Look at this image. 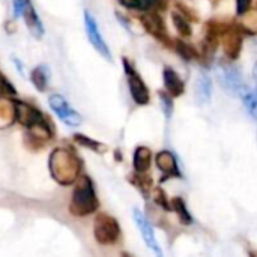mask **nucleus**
Wrapping results in <instances>:
<instances>
[{
  "label": "nucleus",
  "mask_w": 257,
  "mask_h": 257,
  "mask_svg": "<svg viewBox=\"0 0 257 257\" xmlns=\"http://www.w3.org/2000/svg\"><path fill=\"white\" fill-rule=\"evenodd\" d=\"M196 99L200 105H206L211 101V92H212V86H211V78L206 72H200V75L196 80Z\"/></svg>",
  "instance_id": "obj_14"
},
{
  "label": "nucleus",
  "mask_w": 257,
  "mask_h": 257,
  "mask_svg": "<svg viewBox=\"0 0 257 257\" xmlns=\"http://www.w3.org/2000/svg\"><path fill=\"white\" fill-rule=\"evenodd\" d=\"M14 63L17 65V69H18V72H20L21 75H24V66L21 65V62H20L17 57H14Z\"/></svg>",
  "instance_id": "obj_32"
},
{
  "label": "nucleus",
  "mask_w": 257,
  "mask_h": 257,
  "mask_svg": "<svg viewBox=\"0 0 257 257\" xmlns=\"http://www.w3.org/2000/svg\"><path fill=\"white\" fill-rule=\"evenodd\" d=\"M250 257H257L256 253H250Z\"/></svg>",
  "instance_id": "obj_35"
},
{
  "label": "nucleus",
  "mask_w": 257,
  "mask_h": 257,
  "mask_svg": "<svg viewBox=\"0 0 257 257\" xmlns=\"http://www.w3.org/2000/svg\"><path fill=\"white\" fill-rule=\"evenodd\" d=\"M130 181L136 185V188H139V191L145 196V197H148L149 194H151V191H152V179L146 175V173H134L131 178H130Z\"/></svg>",
  "instance_id": "obj_21"
},
{
  "label": "nucleus",
  "mask_w": 257,
  "mask_h": 257,
  "mask_svg": "<svg viewBox=\"0 0 257 257\" xmlns=\"http://www.w3.org/2000/svg\"><path fill=\"white\" fill-rule=\"evenodd\" d=\"M30 3V0H12V6H14V15L15 17H23V12L26 9V6Z\"/></svg>",
  "instance_id": "obj_30"
},
{
  "label": "nucleus",
  "mask_w": 257,
  "mask_h": 257,
  "mask_svg": "<svg viewBox=\"0 0 257 257\" xmlns=\"http://www.w3.org/2000/svg\"><path fill=\"white\" fill-rule=\"evenodd\" d=\"M242 21V29L245 33H257V11H248Z\"/></svg>",
  "instance_id": "obj_26"
},
{
  "label": "nucleus",
  "mask_w": 257,
  "mask_h": 257,
  "mask_svg": "<svg viewBox=\"0 0 257 257\" xmlns=\"http://www.w3.org/2000/svg\"><path fill=\"white\" fill-rule=\"evenodd\" d=\"M154 200H155V203L160 206V208H163L164 211H172V206H170V199H167V194H166V191L161 188V187H157V188H154Z\"/></svg>",
  "instance_id": "obj_27"
},
{
  "label": "nucleus",
  "mask_w": 257,
  "mask_h": 257,
  "mask_svg": "<svg viewBox=\"0 0 257 257\" xmlns=\"http://www.w3.org/2000/svg\"><path fill=\"white\" fill-rule=\"evenodd\" d=\"M93 236L101 245H113L120 236V227L116 218L108 214H98L93 223Z\"/></svg>",
  "instance_id": "obj_3"
},
{
  "label": "nucleus",
  "mask_w": 257,
  "mask_h": 257,
  "mask_svg": "<svg viewBox=\"0 0 257 257\" xmlns=\"http://www.w3.org/2000/svg\"><path fill=\"white\" fill-rule=\"evenodd\" d=\"M220 75H221V80H223L224 86H226L229 90H232V92H235V93H239V95L242 93L244 86H242L241 75H239L232 66H224Z\"/></svg>",
  "instance_id": "obj_16"
},
{
  "label": "nucleus",
  "mask_w": 257,
  "mask_h": 257,
  "mask_svg": "<svg viewBox=\"0 0 257 257\" xmlns=\"http://www.w3.org/2000/svg\"><path fill=\"white\" fill-rule=\"evenodd\" d=\"M163 80H164L166 90H167V93L172 98L181 96L185 92V84H184L182 78L178 75V72L173 68H170V66H166L164 68V71H163Z\"/></svg>",
  "instance_id": "obj_12"
},
{
  "label": "nucleus",
  "mask_w": 257,
  "mask_h": 257,
  "mask_svg": "<svg viewBox=\"0 0 257 257\" xmlns=\"http://www.w3.org/2000/svg\"><path fill=\"white\" fill-rule=\"evenodd\" d=\"M122 6L128 9H139V11H152L161 5V0H119Z\"/></svg>",
  "instance_id": "obj_22"
},
{
  "label": "nucleus",
  "mask_w": 257,
  "mask_h": 257,
  "mask_svg": "<svg viewBox=\"0 0 257 257\" xmlns=\"http://www.w3.org/2000/svg\"><path fill=\"white\" fill-rule=\"evenodd\" d=\"M48 169L53 179L66 187L74 184L81 173V160L75 152L66 148H57L51 152L48 160Z\"/></svg>",
  "instance_id": "obj_1"
},
{
  "label": "nucleus",
  "mask_w": 257,
  "mask_h": 257,
  "mask_svg": "<svg viewBox=\"0 0 257 257\" xmlns=\"http://www.w3.org/2000/svg\"><path fill=\"white\" fill-rule=\"evenodd\" d=\"M155 163H157V167L164 173L163 181H166L169 178H181V170H179L178 161L170 151L158 152L155 157Z\"/></svg>",
  "instance_id": "obj_11"
},
{
  "label": "nucleus",
  "mask_w": 257,
  "mask_h": 257,
  "mask_svg": "<svg viewBox=\"0 0 257 257\" xmlns=\"http://www.w3.org/2000/svg\"><path fill=\"white\" fill-rule=\"evenodd\" d=\"M151 163H152V152H151V149L146 148V146H139L134 151V157H133L134 170L137 173H146L151 169Z\"/></svg>",
  "instance_id": "obj_15"
},
{
  "label": "nucleus",
  "mask_w": 257,
  "mask_h": 257,
  "mask_svg": "<svg viewBox=\"0 0 257 257\" xmlns=\"http://www.w3.org/2000/svg\"><path fill=\"white\" fill-rule=\"evenodd\" d=\"M241 98H242L248 113L251 114V117L257 122V95L253 93V92H248V90H242Z\"/></svg>",
  "instance_id": "obj_25"
},
{
  "label": "nucleus",
  "mask_w": 257,
  "mask_h": 257,
  "mask_svg": "<svg viewBox=\"0 0 257 257\" xmlns=\"http://www.w3.org/2000/svg\"><path fill=\"white\" fill-rule=\"evenodd\" d=\"M23 18H24V23L30 32V35L36 39H42L44 33H45V29H44V24L39 18V15L36 14V9L32 6V3H29L23 12Z\"/></svg>",
  "instance_id": "obj_13"
},
{
  "label": "nucleus",
  "mask_w": 257,
  "mask_h": 257,
  "mask_svg": "<svg viewBox=\"0 0 257 257\" xmlns=\"http://www.w3.org/2000/svg\"><path fill=\"white\" fill-rule=\"evenodd\" d=\"M0 93L5 95V96H17V90L15 87L12 86V83L0 74Z\"/></svg>",
  "instance_id": "obj_29"
},
{
  "label": "nucleus",
  "mask_w": 257,
  "mask_h": 257,
  "mask_svg": "<svg viewBox=\"0 0 257 257\" xmlns=\"http://www.w3.org/2000/svg\"><path fill=\"white\" fill-rule=\"evenodd\" d=\"M251 8V0H236V14L245 15Z\"/></svg>",
  "instance_id": "obj_31"
},
{
  "label": "nucleus",
  "mask_w": 257,
  "mask_h": 257,
  "mask_svg": "<svg viewBox=\"0 0 257 257\" xmlns=\"http://www.w3.org/2000/svg\"><path fill=\"white\" fill-rule=\"evenodd\" d=\"M84 27H86V33H87V38L90 41V44L93 45V48L102 56L105 57L108 62H111V53H110V48L108 45L105 44L99 29H98V24H96V20L95 17L89 12V11H84Z\"/></svg>",
  "instance_id": "obj_8"
},
{
  "label": "nucleus",
  "mask_w": 257,
  "mask_h": 257,
  "mask_svg": "<svg viewBox=\"0 0 257 257\" xmlns=\"http://www.w3.org/2000/svg\"><path fill=\"white\" fill-rule=\"evenodd\" d=\"M172 21H173V26H175L176 32H178L182 38L191 36V33H193L191 24H190V21L187 20V17H185L184 14L175 11V12L172 14Z\"/></svg>",
  "instance_id": "obj_20"
},
{
  "label": "nucleus",
  "mask_w": 257,
  "mask_h": 257,
  "mask_svg": "<svg viewBox=\"0 0 257 257\" xmlns=\"http://www.w3.org/2000/svg\"><path fill=\"white\" fill-rule=\"evenodd\" d=\"M133 218L136 221V226L139 227L140 233H142V238L146 244V247L155 254V257H164L163 254V250L158 244V239L155 236V232H154V227L151 226V223L148 221V218L143 215L142 211L139 209H134L133 211Z\"/></svg>",
  "instance_id": "obj_7"
},
{
  "label": "nucleus",
  "mask_w": 257,
  "mask_h": 257,
  "mask_svg": "<svg viewBox=\"0 0 257 257\" xmlns=\"http://www.w3.org/2000/svg\"><path fill=\"white\" fill-rule=\"evenodd\" d=\"M223 51L229 60H236L242 50V33L236 27H227L220 38Z\"/></svg>",
  "instance_id": "obj_9"
},
{
  "label": "nucleus",
  "mask_w": 257,
  "mask_h": 257,
  "mask_svg": "<svg viewBox=\"0 0 257 257\" xmlns=\"http://www.w3.org/2000/svg\"><path fill=\"white\" fill-rule=\"evenodd\" d=\"M142 23L145 26V29L154 35L158 41L164 42V44H169V35H167V30H166V26H164V21L163 18L154 12V11H149L145 17H142Z\"/></svg>",
  "instance_id": "obj_10"
},
{
  "label": "nucleus",
  "mask_w": 257,
  "mask_h": 257,
  "mask_svg": "<svg viewBox=\"0 0 257 257\" xmlns=\"http://www.w3.org/2000/svg\"><path fill=\"white\" fill-rule=\"evenodd\" d=\"M122 63H123V69L126 72V77H128V87H130V92H131V96H133L134 102L139 104V105L149 104L151 95H149V90H148L145 81L136 72L134 66L131 65V62L126 57L122 59Z\"/></svg>",
  "instance_id": "obj_4"
},
{
  "label": "nucleus",
  "mask_w": 257,
  "mask_h": 257,
  "mask_svg": "<svg viewBox=\"0 0 257 257\" xmlns=\"http://www.w3.org/2000/svg\"><path fill=\"white\" fill-rule=\"evenodd\" d=\"M158 95H160V101L163 105V111H164L166 117L170 119V116L173 113V98L167 92H160Z\"/></svg>",
  "instance_id": "obj_28"
},
{
  "label": "nucleus",
  "mask_w": 257,
  "mask_h": 257,
  "mask_svg": "<svg viewBox=\"0 0 257 257\" xmlns=\"http://www.w3.org/2000/svg\"><path fill=\"white\" fill-rule=\"evenodd\" d=\"M98 206L99 202L92 179L86 175L80 176L72 191V197L69 202V212L75 217H86L93 214L98 209Z\"/></svg>",
  "instance_id": "obj_2"
},
{
  "label": "nucleus",
  "mask_w": 257,
  "mask_h": 257,
  "mask_svg": "<svg viewBox=\"0 0 257 257\" xmlns=\"http://www.w3.org/2000/svg\"><path fill=\"white\" fill-rule=\"evenodd\" d=\"M30 80L32 84L35 86V89L38 92H45L50 83V71L45 65H39L36 68L32 69L30 72Z\"/></svg>",
  "instance_id": "obj_17"
},
{
  "label": "nucleus",
  "mask_w": 257,
  "mask_h": 257,
  "mask_svg": "<svg viewBox=\"0 0 257 257\" xmlns=\"http://www.w3.org/2000/svg\"><path fill=\"white\" fill-rule=\"evenodd\" d=\"M120 257H131V256H130L128 253H122V256H120Z\"/></svg>",
  "instance_id": "obj_34"
},
{
  "label": "nucleus",
  "mask_w": 257,
  "mask_h": 257,
  "mask_svg": "<svg viewBox=\"0 0 257 257\" xmlns=\"http://www.w3.org/2000/svg\"><path fill=\"white\" fill-rule=\"evenodd\" d=\"M15 120V110H14V102L6 98H0V128L8 126Z\"/></svg>",
  "instance_id": "obj_19"
},
{
  "label": "nucleus",
  "mask_w": 257,
  "mask_h": 257,
  "mask_svg": "<svg viewBox=\"0 0 257 257\" xmlns=\"http://www.w3.org/2000/svg\"><path fill=\"white\" fill-rule=\"evenodd\" d=\"M74 140H75L78 145H81L83 148H87V149H90V151H95V152H104V151H105V146H104L102 143H99V142H96V140H92V139H89L87 136L74 134Z\"/></svg>",
  "instance_id": "obj_24"
},
{
  "label": "nucleus",
  "mask_w": 257,
  "mask_h": 257,
  "mask_svg": "<svg viewBox=\"0 0 257 257\" xmlns=\"http://www.w3.org/2000/svg\"><path fill=\"white\" fill-rule=\"evenodd\" d=\"M170 206H172V211L178 215V218H179V221L182 224L190 226L193 223V217L188 212V208H187L185 202L182 200V197H173V199H170Z\"/></svg>",
  "instance_id": "obj_18"
},
{
  "label": "nucleus",
  "mask_w": 257,
  "mask_h": 257,
  "mask_svg": "<svg viewBox=\"0 0 257 257\" xmlns=\"http://www.w3.org/2000/svg\"><path fill=\"white\" fill-rule=\"evenodd\" d=\"M254 78H256V83H257V63H256V66H254Z\"/></svg>",
  "instance_id": "obj_33"
},
{
  "label": "nucleus",
  "mask_w": 257,
  "mask_h": 257,
  "mask_svg": "<svg viewBox=\"0 0 257 257\" xmlns=\"http://www.w3.org/2000/svg\"><path fill=\"white\" fill-rule=\"evenodd\" d=\"M48 104L51 110L57 114V117L68 126H78L81 123V116L78 111H75L68 101L62 95H51L48 98Z\"/></svg>",
  "instance_id": "obj_5"
},
{
  "label": "nucleus",
  "mask_w": 257,
  "mask_h": 257,
  "mask_svg": "<svg viewBox=\"0 0 257 257\" xmlns=\"http://www.w3.org/2000/svg\"><path fill=\"white\" fill-rule=\"evenodd\" d=\"M175 50L187 62H193V60H196L199 57V53L191 45H188L187 42H184L182 39H176L175 41Z\"/></svg>",
  "instance_id": "obj_23"
},
{
  "label": "nucleus",
  "mask_w": 257,
  "mask_h": 257,
  "mask_svg": "<svg viewBox=\"0 0 257 257\" xmlns=\"http://www.w3.org/2000/svg\"><path fill=\"white\" fill-rule=\"evenodd\" d=\"M12 102H14V110H15V120L21 123L23 126H26L27 130L47 120V117L35 105L24 102V101H15V99H12Z\"/></svg>",
  "instance_id": "obj_6"
}]
</instances>
